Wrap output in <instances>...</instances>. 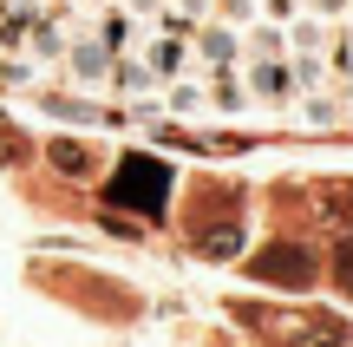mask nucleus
Instances as JSON below:
<instances>
[{
  "instance_id": "f257e3e1",
  "label": "nucleus",
  "mask_w": 353,
  "mask_h": 347,
  "mask_svg": "<svg viewBox=\"0 0 353 347\" xmlns=\"http://www.w3.org/2000/svg\"><path fill=\"white\" fill-rule=\"evenodd\" d=\"M242 79H249L255 112H294L301 105V86H294V66H288V39H281L275 20L242 26Z\"/></svg>"
},
{
  "instance_id": "f03ea898",
  "label": "nucleus",
  "mask_w": 353,
  "mask_h": 347,
  "mask_svg": "<svg viewBox=\"0 0 353 347\" xmlns=\"http://www.w3.org/2000/svg\"><path fill=\"white\" fill-rule=\"evenodd\" d=\"M281 39H288V66H294V86H301V99L334 92V86H327V20H314V13L301 7L288 26H281Z\"/></svg>"
},
{
  "instance_id": "7ed1b4c3",
  "label": "nucleus",
  "mask_w": 353,
  "mask_h": 347,
  "mask_svg": "<svg viewBox=\"0 0 353 347\" xmlns=\"http://www.w3.org/2000/svg\"><path fill=\"white\" fill-rule=\"evenodd\" d=\"M164 190H170V170L151 164V157H125L105 184V204H125V210H144V217H164Z\"/></svg>"
},
{
  "instance_id": "20e7f679",
  "label": "nucleus",
  "mask_w": 353,
  "mask_h": 347,
  "mask_svg": "<svg viewBox=\"0 0 353 347\" xmlns=\"http://www.w3.org/2000/svg\"><path fill=\"white\" fill-rule=\"evenodd\" d=\"M249 275L275 282V288H307L314 282V256H307V243H268L249 256Z\"/></svg>"
},
{
  "instance_id": "39448f33",
  "label": "nucleus",
  "mask_w": 353,
  "mask_h": 347,
  "mask_svg": "<svg viewBox=\"0 0 353 347\" xmlns=\"http://www.w3.org/2000/svg\"><path fill=\"white\" fill-rule=\"evenodd\" d=\"M59 72L72 79V86H85V92H105V72H112V59H105V46L92 39V26H72V39H65V59H59Z\"/></svg>"
},
{
  "instance_id": "423d86ee",
  "label": "nucleus",
  "mask_w": 353,
  "mask_h": 347,
  "mask_svg": "<svg viewBox=\"0 0 353 347\" xmlns=\"http://www.w3.org/2000/svg\"><path fill=\"white\" fill-rule=\"evenodd\" d=\"M203 86H210V112H216V118H242V112H255L242 66H216V72H203Z\"/></svg>"
},
{
  "instance_id": "0eeeda50",
  "label": "nucleus",
  "mask_w": 353,
  "mask_h": 347,
  "mask_svg": "<svg viewBox=\"0 0 353 347\" xmlns=\"http://www.w3.org/2000/svg\"><path fill=\"white\" fill-rule=\"evenodd\" d=\"M327 86H334V99L353 112V20L327 26Z\"/></svg>"
},
{
  "instance_id": "6e6552de",
  "label": "nucleus",
  "mask_w": 353,
  "mask_h": 347,
  "mask_svg": "<svg viewBox=\"0 0 353 347\" xmlns=\"http://www.w3.org/2000/svg\"><path fill=\"white\" fill-rule=\"evenodd\" d=\"M196 66H203V72H216V66H242V26L203 20L196 26Z\"/></svg>"
},
{
  "instance_id": "1a4fd4ad",
  "label": "nucleus",
  "mask_w": 353,
  "mask_h": 347,
  "mask_svg": "<svg viewBox=\"0 0 353 347\" xmlns=\"http://www.w3.org/2000/svg\"><path fill=\"white\" fill-rule=\"evenodd\" d=\"M281 341H294V347H347V321L341 315H294L288 328H275Z\"/></svg>"
},
{
  "instance_id": "9d476101",
  "label": "nucleus",
  "mask_w": 353,
  "mask_h": 347,
  "mask_svg": "<svg viewBox=\"0 0 353 347\" xmlns=\"http://www.w3.org/2000/svg\"><path fill=\"white\" fill-rule=\"evenodd\" d=\"M46 164L65 170V177H79V170H92V151H85V144H72V138H52L46 144Z\"/></svg>"
},
{
  "instance_id": "9b49d317",
  "label": "nucleus",
  "mask_w": 353,
  "mask_h": 347,
  "mask_svg": "<svg viewBox=\"0 0 353 347\" xmlns=\"http://www.w3.org/2000/svg\"><path fill=\"white\" fill-rule=\"evenodd\" d=\"M236 243H242V230H236V223H216V230H196V249H203V256H216V262H223V256H236Z\"/></svg>"
},
{
  "instance_id": "f8f14e48",
  "label": "nucleus",
  "mask_w": 353,
  "mask_h": 347,
  "mask_svg": "<svg viewBox=\"0 0 353 347\" xmlns=\"http://www.w3.org/2000/svg\"><path fill=\"white\" fill-rule=\"evenodd\" d=\"M203 20H223V26H249L255 20V0H210Z\"/></svg>"
},
{
  "instance_id": "ddd939ff",
  "label": "nucleus",
  "mask_w": 353,
  "mask_h": 347,
  "mask_svg": "<svg viewBox=\"0 0 353 347\" xmlns=\"http://www.w3.org/2000/svg\"><path fill=\"white\" fill-rule=\"evenodd\" d=\"M334 282H341L347 295H353V236H347L341 249H334Z\"/></svg>"
},
{
  "instance_id": "4468645a",
  "label": "nucleus",
  "mask_w": 353,
  "mask_h": 347,
  "mask_svg": "<svg viewBox=\"0 0 353 347\" xmlns=\"http://www.w3.org/2000/svg\"><path fill=\"white\" fill-rule=\"evenodd\" d=\"M327 217H341V223H353V184H341V190H327Z\"/></svg>"
}]
</instances>
